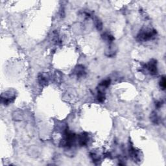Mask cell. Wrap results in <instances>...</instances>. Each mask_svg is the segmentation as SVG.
<instances>
[{
  "instance_id": "1",
  "label": "cell",
  "mask_w": 166,
  "mask_h": 166,
  "mask_svg": "<svg viewBox=\"0 0 166 166\" xmlns=\"http://www.w3.org/2000/svg\"><path fill=\"white\" fill-rule=\"evenodd\" d=\"M157 35L156 30L148 27H143L137 35V40L140 42H147L153 40Z\"/></svg>"
},
{
  "instance_id": "2",
  "label": "cell",
  "mask_w": 166,
  "mask_h": 166,
  "mask_svg": "<svg viewBox=\"0 0 166 166\" xmlns=\"http://www.w3.org/2000/svg\"><path fill=\"white\" fill-rule=\"evenodd\" d=\"M16 98V92L14 90H9L2 93L1 95V102L3 105L7 106L13 103Z\"/></svg>"
},
{
  "instance_id": "3",
  "label": "cell",
  "mask_w": 166,
  "mask_h": 166,
  "mask_svg": "<svg viewBox=\"0 0 166 166\" xmlns=\"http://www.w3.org/2000/svg\"><path fill=\"white\" fill-rule=\"evenodd\" d=\"M143 70L149 72L151 75H156L158 74V66H157V60L156 59H151L147 64H143L142 66Z\"/></svg>"
},
{
  "instance_id": "4",
  "label": "cell",
  "mask_w": 166,
  "mask_h": 166,
  "mask_svg": "<svg viewBox=\"0 0 166 166\" xmlns=\"http://www.w3.org/2000/svg\"><path fill=\"white\" fill-rule=\"evenodd\" d=\"M128 153L129 155L131 157V158L134 160V162L136 163L141 162L142 156L141 153H140V151L134 149L133 145H129Z\"/></svg>"
},
{
  "instance_id": "5",
  "label": "cell",
  "mask_w": 166,
  "mask_h": 166,
  "mask_svg": "<svg viewBox=\"0 0 166 166\" xmlns=\"http://www.w3.org/2000/svg\"><path fill=\"white\" fill-rule=\"evenodd\" d=\"M89 140V134L86 132L81 133L77 136V141L80 147H85L88 145Z\"/></svg>"
},
{
  "instance_id": "6",
  "label": "cell",
  "mask_w": 166,
  "mask_h": 166,
  "mask_svg": "<svg viewBox=\"0 0 166 166\" xmlns=\"http://www.w3.org/2000/svg\"><path fill=\"white\" fill-rule=\"evenodd\" d=\"M50 81V76L47 73H40L38 75V83L42 86H47Z\"/></svg>"
},
{
  "instance_id": "7",
  "label": "cell",
  "mask_w": 166,
  "mask_h": 166,
  "mask_svg": "<svg viewBox=\"0 0 166 166\" xmlns=\"http://www.w3.org/2000/svg\"><path fill=\"white\" fill-rule=\"evenodd\" d=\"M73 74L77 76V77H84L86 75V69L83 65H77L75 67Z\"/></svg>"
},
{
  "instance_id": "8",
  "label": "cell",
  "mask_w": 166,
  "mask_h": 166,
  "mask_svg": "<svg viewBox=\"0 0 166 166\" xmlns=\"http://www.w3.org/2000/svg\"><path fill=\"white\" fill-rule=\"evenodd\" d=\"M97 100L100 103H103L106 99L105 90L103 89L98 88H97Z\"/></svg>"
},
{
  "instance_id": "9",
  "label": "cell",
  "mask_w": 166,
  "mask_h": 166,
  "mask_svg": "<svg viewBox=\"0 0 166 166\" xmlns=\"http://www.w3.org/2000/svg\"><path fill=\"white\" fill-rule=\"evenodd\" d=\"M101 37H102L104 40L108 42L109 44H112V42H113L114 40H115L114 36L108 32L104 33L103 35H101Z\"/></svg>"
},
{
  "instance_id": "10",
  "label": "cell",
  "mask_w": 166,
  "mask_h": 166,
  "mask_svg": "<svg viewBox=\"0 0 166 166\" xmlns=\"http://www.w3.org/2000/svg\"><path fill=\"white\" fill-rule=\"evenodd\" d=\"M111 84V79L110 78H106V79H105L101 81V82L99 84V86H98V88H102L103 90H105L108 88L110 85Z\"/></svg>"
},
{
  "instance_id": "11",
  "label": "cell",
  "mask_w": 166,
  "mask_h": 166,
  "mask_svg": "<svg viewBox=\"0 0 166 166\" xmlns=\"http://www.w3.org/2000/svg\"><path fill=\"white\" fill-rule=\"evenodd\" d=\"M150 119L153 123L155 125H158L160 122V117L156 112H153L150 116Z\"/></svg>"
},
{
  "instance_id": "12",
  "label": "cell",
  "mask_w": 166,
  "mask_h": 166,
  "mask_svg": "<svg viewBox=\"0 0 166 166\" xmlns=\"http://www.w3.org/2000/svg\"><path fill=\"white\" fill-rule=\"evenodd\" d=\"M116 49H115V47L114 46V45L112 44H109V46L108 47V50L106 51V54L108 57H113L115 55V53H116Z\"/></svg>"
},
{
  "instance_id": "13",
  "label": "cell",
  "mask_w": 166,
  "mask_h": 166,
  "mask_svg": "<svg viewBox=\"0 0 166 166\" xmlns=\"http://www.w3.org/2000/svg\"><path fill=\"white\" fill-rule=\"evenodd\" d=\"M90 158L93 160V162L95 163L99 162L101 160V158H100L99 155H98L96 152L94 151V150L90 153Z\"/></svg>"
},
{
  "instance_id": "14",
  "label": "cell",
  "mask_w": 166,
  "mask_h": 166,
  "mask_svg": "<svg viewBox=\"0 0 166 166\" xmlns=\"http://www.w3.org/2000/svg\"><path fill=\"white\" fill-rule=\"evenodd\" d=\"M94 24L95 27L98 31H101L103 29V22L98 18H95L94 19Z\"/></svg>"
},
{
  "instance_id": "15",
  "label": "cell",
  "mask_w": 166,
  "mask_h": 166,
  "mask_svg": "<svg viewBox=\"0 0 166 166\" xmlns=\"http://www.w3.org/2000/svg\"><path fill=\"white\" fill-rule=\"evenodd\" d=\"M165 77L164 75L162 76L161 79L159 83V86L162 90H165V86H166V84H165Z\"/></svg>"
},
{
  "instance_id": "16",
  "label": "cell",
  "mask_w": 166,
  "mask_h": 166,
  "mask_svg": "<svg viewBox=\"0 0 166 166\" xmlns=\"http://www.w3.org/2000/svg\"><path fill=\"white\" fill-rule=\"evenodd\" d=\"M164 105V101L162 100L161 101H157L155 103V106L156 108H160Z\"/></svg>"
}]
</instances>
